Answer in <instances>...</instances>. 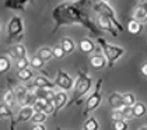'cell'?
I'll list each match as a JSON object with an SVG mask.
<instances>
[{
  "label": "cell",
  "mask_w": 147,
  "mask_h": 130,
  "mask_svg": "<svg viewBox=\"0 0 147 130\" xmlns=\"http://www.w3.org/2000/svg\"><path fill=\"white\" fill-rule=\"evenodd\" d=\"M139 130H147V126H144V127H140Z\"/></svg>",
  "instance_id": "obj_40"
},
{
  "label": "cell",
  "mask_w": 147,
  "mask_h": 130,
  "mask_svg": "<svg viewBox=\"0 0 147 130\" xmlns=\"http://www.w3.org/2000/svg\"><path fill=\"white\" fill-rule=\"evenodd\" d=\"M0 24H1V21H0Z\"/></svg>",
  "instance_id": "obj_42"
},
{
  "label": "cell",
  "mask_w": 147,
  "mask_h": 130,
  "mask_svg": "<svg viewBox=\"0 0 147 130\" xmlns=\"http://www.w3.org/2000/svg\"><path fill=\"white\" fill-rule=\"evenodd\" d=\"M55 84H56L59 88L67 91V90H71V88L74 87V80H73V77L70 76V74H67L66 71L57 70V77H56Z\"/></svg>",
  "instance_id": "obj_8"
},
{
  "label": "cell",
  "mask_w": 147,
  "mask_h": 130,
  "mask_svg": "<svg viewBox=\"0 0 147 130\" xmlns=\"http://www.w3.org/2000/svg\"><path fill=\"white\" fill-rule=\"evenodd\" d=\"M94 49H95V45H94V41L88 38V36H86V38H83L81 41H80V51L83 52V53L88 55L91 52H94Z\"/></svg>",
  "instance_id": "obj_20"
},
{
  "label": "cell",
  "mask_w": 147,
  "mask_h": 130,
  "mask_svg": "<svg viewBox=\"0 0 147 130\" xmlns=\"http://www.w3.org/2000/svg\"><path fill=\"white\" fill-rule=\"evenodd\" d=\"M69 104V98L67 94L65 91H59L55 94V98H53V106H55V113H57L60 109H63L65 106H67Z\"/></svg>",
  "instance_id": "obj_12"
},
{
  "label": "cell",
  "mask_w": 147,
  "mask_h": 130,
  "mask_svg": "<svg viewBox=\"0 0 147 130\" xmlns=\"http://www.w3.org/2000/svg\"><path fill=\"white\" fill-rule=\"evenodd\" d=\"M97 28L100 30V31H107V32H109L111 35L113 36H118V31H116V28L113 27V24L108 18H105V17H102V15H97Z\"/></svg>",
  "instance_id": "obj_9"
},
{
  "label": "cell",
  "mask_w": 147,
  "mask_h": 130,
  "mask_svg": "<svg viewBox=\"0 0 147 130\" xmlns=\"http://www.w3.org/2000/svg\"><path fill=\"white\" fill-rule=\"evenodd\" d=\"M90 65L94 70H101L107 66V59L104 57V55H95L90 59Z\"/></svg>",
  "instance_id": "obj_21"
},
{
  "label": "cell",
  "mask_w": 147,
  "mask_h": 130,
  "mask_svg": "<svg viewBox=\"0 0 147 130\" xmlns=\"http://www.w3.org/2000/svg\"><path fill=\"white\" fill-rule=\"evenodd\" d=\"M129 125L126 120H113L112 122V130H127Z\"/></svg>",
  "instance_id": "obj_33"
},
{
  "label": "cell",
  "mask_w": 147,
  "mask_h": 130,
  "mask_svg": "<svg viewBox=\"0 0 147 130\" xmlns=\"http://www.w3.org/2000/svg\"><path fill=\"white\" fill-rule=\"evenodd\" d=\"M14 92H16V101L18 102V105L24 108V106H27V102H28V98H30V91H28V88L24 86H17L16 87V90H14Z\"/></svg>",
  "instance_id": "obj_10"
},
{
  "label": "cell",
  "mask_w": 147,
  "mask_h": 130,
  "mask_svg": "<svg viewBox=\"0 0 147 130\" xmlns=\"http://www.w3.org/2000/svg\"><path fill=\"white\" fill-rule=\"evenodd\" d=\"M32 115H34V109L32 106H24L18 110L17 113V118L14 120H11V125H10V130H16L18 123H24V122H28V120L32 119Z\"/></svg>",
  "instance_id": "obj_7"
},
{
  "label": "cell",
  "mask_w": 147,
  "mask_h": 130,
  "mask_svg": "<svg viewBox=\"0 0 147 130\" xmlns=\"http://www.w3.org/2000/svg\"><path fill=\"white\" fill-rule=\"evenodd\" d=\"M7 34H9V42L13 39H21L24 34V22L20 15H13L7 24Z\"/></svg>",
  "instance_id": "obj_6"
},
{
  "label": "cell",
  "mask_w": 147,
  "mask_h": 130,
  "mask_svg": "<svg viewBox=\"0 0 147 130\" xmlns=\"http://www.w3.org/2000/svg\"><path fill=\"white\" fill-rule=\"evenodd\" d=\"M11 69V59L9 56H0V76Z\"/></svg>",
  "instance_id": "obj_23"
},
{
  "label": "cell",
  "mask_w": 147,
  "mask_h": 130,
  "mask_svg": "<svg viewBox=\"0 0 147 130\" xmlns=\"http://www.w3.org/2000/svg\"><path fill=\"white\" fill-rule=\"evenodd\" d=\"M52 55H53V57H55V59L62 60V59L66 56V52L63 51V48H62L60 45H56V46H53V48H52Z\"/></svg>",
  "instance_id": "obj_32"
},
{
  "label": "cell",
  "mask_w": 147,
  "mask_h": 130,
  "mask_svg": "<svg viewBox=\"0 0 147 130\" xmlns=\"http://www.w3.org/2000/svg\"><path fill=\"white\" fill-rule=\"evenodd\" d=\"M122 110V115H123V119H135V113H133V108L132 106H123L121 109Z\"/></svg>",
  "instance_id": "obj_34"
},
{
  "label": "cell",
  "mask_w": 147,
  "mask_h": 130,
  "mask_svg": "<svg viewBox=\"0 0 147 130\" xmlns=\"http://www.w3.org/2000/svg\"><path fill=\"white\" fill-rule=\"evenodd\" d=\"M46 118H48V115L46 113H44V112H34V115H32V123L34 125H42L44 122L46 120Z\"/></svg>",
  "instance_id": "obj_31"
},
{
  "label": "cell",
  "mask_w": 147,
  "mask_h": 130,
  "mask_svg": "<svg viewBox=\"0 0 147 130\" xmlns=\"http://www.w3.org/2000/svg\"><path fill=\"white\" fill-rule=\"evenodd\" d=\"M0 119H11L13 120V110L6 104H0Z\"/></svg>",
  "instance_id": "obj_27"
},
{
  "label": "cell",
  "mask_w": 147,
  "mask_h": 130,
  "mask_svg": "<svg viewBox=\"0 0 147 130\" xmlns=\"http://www.w3.org/2000/svg\"><path fill=\"white\" fill-rule=\"evenodd\" d=\"M60 46L63 48V51L66 52V55L73 53L74 49H76V43H74V41H73L71 38H69V36H63V38L60 39Z\"/></svg>",
  "instance_id": "obj_22"
},
{
  "label": "cell",
  "mask_w": 147,
  "mask_h": 130,
  "mask_svg": "<svg viewBox=\"0 0 147 130\" xmlns=\"http://www.w3.org/2000/svg\"><path fill=\"white\" fill-rule=\"evenodd\" d=\"M140 73H142V76L144 77V78H147V62L140 67Z\"/></svg>",
  "instance_id": "obj_38"
},
{
  "label": "cell",
  "mask_w": 147,
  "mask_h": 130,
  "mask_svg": "<svg viewBox=\"0 0 147 130\" xmlns=\"http://www.w3.org/2000/svg\"><path fill=\"white\" fill-rule=\"evenodd\" d=\"M38 57H41L44 62H49L51 59H53V55H52V49L51 48H48V46H44V48H41L39 51H38V53H36Z\"/></svg>",
  "instance_id": "obj_25"
},
{
  "label": "cell",
  "mask_w": 147,
  "mask_h": 130,
  "mask_svg": "<svg viewBox=\"0 0 147 130\" xmlns=\"http://www.w3.org/2000/svg\"><path fill=\"white\" fill-rule=\"evenodd\" d=\"M123 97V106H133L136 104V97L132 92H125L122 94Z\"/></svg>",
  "instance_id": "obj_30"
},
{
  "label": "cell",
  "mask_w": 147,
  "mask_h": 130,
  "mask_svg": "<svg viewBox=\"0 0 147 130\" xmlns=\"http://www.w3.org/2000/svg\"><path fill=\"white\" fill-rule=\"evenodd\" d=\"M14 101H16V92L11 90V80H9L7 81V90L3 94V104H6L7 106L11 108L14 105Z\"/></svg>",
  "instance_id": "obj_19"
},
{
  "label": "cell",
  "mask_w": 147,
  "mask_h": 130,
  "mask_svg": "<svg viewBox=\"0 0 147 130\" xmlns=\"http://www.w3.org/2000/svg\"><path fill=\"white\" fill-rule=\"evenodd\" d=\"M30 4H31L30 0H6L3 3L6 9H11V10H25L27 6Z\"/></svg>",
  "instance_id": "obj_15"
},
{
  "label": "cell",
  "mask_w": 147,
  "mask_h": 130,
  "mask_svg": "<svg viewBox=\"0 0 147 130\" xmlns=\"http://www.w3.org/2000/svg\"><path fill=\"white\" fill-rule=\"evenodd\" d=\"M31 130H46V127L44 125H34V126L31 127Z\"/></svg>",
  "instance_id": "obj_39"
},
{
  "label": "cell",
  "mask_w": 147,
  "mask_h": 130,
  "mask_svg": "<svg viewBox=\"0 0 147 130\" xmlns=\"http://www.w3.org/2000/svg\"><path fill=\"white\" fill-rule=\"evenodd\" d=\"M17 77H18V80H21V81H24V83H27V81H30V80L34 77V71H32L31 69L18 70V71H17Z\"/></svg>",
  "instance_id": "obj_26"
},
{
  "label": "cell",
  "mask_w": 147,
  "mask_h": 130,
  "mask_svg": "<svg viewBox=\"0 0 147 130\" xmlns=\"http://www.w3.org/2000/svg\"><path fill=\"white\" fill-rule=\"evenodd\" d=\"M133 108V113H135V118H143L147 113V106L143 104V102H137L132 106Z\"/></svg>",
  "instance_id": "obj_24"
},
{
  "label": "cell",
  "mask_w": 147,
  "mask_h": 130,
  "mask_svg": "<svg viewBox=\"0 0 147 130\" xmlns=\"http://www.w3.org/2000/svg\"><path fill=\"white\" fill-rule=\"evenodd\" d=\"M55 94L56 92L53 90H45V88H36V91H35L36 99H42L45 102H53Z\"/></svg>",
  "instance_id": "obj_17"
},
{
  "label": "cell",
  "mask_w": 147,
  "mask_h": 130,
  "mask_svg": "<svg viewBox=\"0 0 147 130\" xmlns=\"http://www.w3.org/2000/svg\"><path fill=\"white\" fill-rule=\"evenodd\" d=\"M32 86L35 87V88H45V90H53L55 88V83L53 81H51L48 77L45 76H38L35 77L34 83H32Z\"/></svg>",
  "instance_id": "obj_16"
},
{
  "label": "cell",
  "mask_w": 147,
  "mask_h": 130,
  "mask_svg": "<svg viewBox=\"0 0 147 130\" xmlns=\"http://www.w3.org/2000/svg\"><path fill=\"white\" fill-rule=\"evenodd\" d=\"M7 55L13 57V59H24V57H27V49H25V46H23L21 43H17V45H14L11 46L10 49H7Z\"/></svg>",
  "instance_id": "obj_14"
},
{
  "label": "cell",
  "mask_w": 147,
  "mask_h": 130,
  "mask_svg": "<svg viewBox=\"0 0 147 130\" xmlns=\"http://www.w3.org/2000/svg\"><path fill=\"white\" fill-rule=\"evenodd\" d=\"M16 66H17V69H18V70L28 69V66H30V60H28L27 57H24V59H18V60L16 62Z\"/></svg>",
  "instance_id": "obj_35"
},
{
  "label": "cell",
  "mask_w": 147,
  "mask_h": 130,
  "mask_svg": "<svg viewBox=\"0 0 147 130\" xmlns=\"http://www.w3.org/2000/svg\"><path fill=\"white\" fill-rule=\"evenodd\" d=\"M91 87H92V80L87 74V71L86 70H79V77L74 81V87H73V97L69 101L67 106L73 105V104H80L81 98L90 91Z\"/></svg>",
  "instance_id": "obj_2"
},
{
  "label": "cell",
  "mask_w": 147,
  "mask_h": 130,
  "mask_svg": "<svg viewBox=\"0 0 147 130\" xmlns=\"http://www.w3.org/2000/svg\"><path fill=\"white\" fill-rule=\"evenodd\" d=\"M30 66L32 67V69H36V70H44V66H45V62L41 59V57H38L36 55H35L34 57L30 60Z\"/></svg>",
  "instance_id": "obj_29"
},
{
  "label": "cell",
  "mask_w": 147,
  "mask_h": 130,
  "mask_svg": "<svg viewBox=\"0 0 147 130\" xmlns=\"http://www.w3.org/2000/svg\"><path fill=\"white\" fill-rule=\"evenodd\" d=\"M102 78L100 80H97V83H95V87H94V91L91 92V95L87 98V101H86V108L83 110V116H87L88 113H91L92 110H95V109L98 108L100 105H101V101H102Z\"/></svg>",
  "instance_id": "obj_5"
},
{
  "label": "cell",
  "mask_w": 147,
  "mask_h": 130,
  "mask_svg": "<svg viewBox=\"0 0 147 130\" xmlns=\"http://www.w3.org/2000/svg\"><path fill=\"white\" fill-rule=\"evenodd\" d=\"M108 102L113 109H122L123 108V97L119 92H111L108 95Z\"/></svg>",
  "instance_id": "obj_18"
},
{
  "label": "cell",
  "mask_w": 147,
  "mask_h": 130,
  "mask_svg": "<svg viewBox=\"0 0 147 130\" xmlns=\"http://www.w3.org/2000/svg\"><path fill=\"white\" fill-rule=\"evenodd\" d=\"M56 130H63V129L62 127H56Z\"/></svg>",
  "instance_id": "obj_41"
},
{
  "label": "cell",
  "mask_w": 147,
  "mask_h": 130,
  "mask_svg": "<svg viewBox=\"0 0 147 130\" xmlns=\"http://www.w3.org/2000/svg\"><path fill=\"white\" fill-rule=\"evenodd\" d=\"M44 113H46V115H55V106H53V102H46L45 106H44Z\"/></svg>",
  "instance_id": "obj_36"
},
{
  "label": "cell",
  "mask_w": 147,
  "mask_h": 130,
  "mask_svg": "<svg viewBox=\"0 0 147 130\" xmlns=\"http://www.w3.org/2000/svg\"><path fill=\"white\" fill-rule=\"evenodd\" d=\"M97 42L100 43V46H101V49H102V55H104V57L107 59V67H108V69H112L113 65L123 56L125 49L121 48V46H118V45L108 43L104 38H101V36L97 38Z\"/></svg>",
  "instance_id": "obj_3"
},
{
  "label": "cell",
  "mask_w": 147,
  "mask_h": 130,
  "mask_svg": "<svg viewBox=\"0 0 147 130\" xmlns=\"http://www.w3.org/2000/svg\"><path fill=\"white\" fill-rule=\"evenodd\" d=\"M113 120H125L123 115H122V110L121 109H113L112 112V122Z\"/></svg>",
  "instance_id": "obj_37"
},
{
  "label": "cell",
  "mask_w": 147,
  "mask_h": 130,
  "mask_svg": "<svg viewBox=\"0 0 147 130\" xmlns=\"http://www.w3.org/2000/svg\"><path fill=\"white\" fill-rule=\"evenodd\" d=\"M126 31L130 34L132 36H137V35H140L143 32V24L140 21H137L133 17H130L126 21Z\"/></svg>",
  "instance_id": "obj_11"
},
{
  "label": "cell",
  "mask_w": 147,
  "mask_h": 130,
  "mask_svg": "<svg viewBox=\"0 0 147 130\" xmlns=\"http://www.w3.org/2000/svg\"><path fill=\"white\" fill-rule=\"evenodd\" d=\"M100 129V123L95 118H88L84 122V130H98Z\"/></svg>",
  "instance_id": "obj_28"
},
{
  "label": "cell",
  "mask_w": 147,
  "mask_h": 130,
  "mask_svg": "<svg viewBox=\"0 0 147 130\" xmlns=\"http://www.w3.org/2000/svg\"><path fill=\"white\" fill-rule=\"evenodd\" d=\"M87 0L83 1H74V3H60L52 10V18H53V30L52 34H55L62 27L67 25H81L86 30L92 32L97 38H100L101 31L97 28V24H94L90 15L83 10Z\"/></svg>",
  "instance_id": "obj_1"
},
{
  "label": "cell",
  "mask_w": 147,
  "mask_h": 130,
  "mask_svg": "<svg viewBox=\"0 0 147 130\" xmlns=\"http://www.w3.org/2000/svg\"><path fill=\"white\" fill-rule=\"evenodd\" d=\"M94 10L98 13V15H102V17H105V18H108L109 21L113 24V27L116 28V31H121V32H125V28L123 25L119 22V20L116 18V14H115V11L107 3V1H98V3H95V4H92L91 6Z\"/></svg>",
  "instance_id": "obj_4"
},
{
  "label": "cell",
  "mask_w": 147,
  "mask_h": 130,
  "mask_svg": "<svg viewBox=\"0 0 147 130\" xmlns=\"http://www.w3.org/2000/svg\"><path fill=\"white\" fill-rule=\"evenodd\" d=\"M137 21L142 24L147 22V1H139L137 6L135 7V17Z\"/></svg>",
  "instance_id": "obj_13"
}]
</instances>
